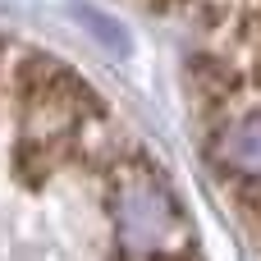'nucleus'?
Instances as JSON below:
<instances>
[{"label": "nucleus", "instance_id": "obj_3", "mask_svg": "<svg viewBox=\"0 0 261 261\" xmlns=\"http://www.w3.org/2000/svg\"><path fill=\"white\" fill-rule=\"evenodd\" d=\"M206 161L234 188V197L261 193V101H239L206 128Z\"/></svg>", "mask_w": 261, "mask_h": 261}, {"label": "nucleus", "instance_id": "obj_4", "mask_svg": "<svg viewBox=\"0 0 261 261\" xmlns=\"http://www.w3.org/2000/svg\"><path fill=\"white\" fill-rule=\"evenodd\" d=\"M0 83H5V64H0Z\"/></svg>", "mask_w": 261, "mask_h": 261}, {"label": "nucleus", "instance_id": "obj_1", "mask_svg": "<svg viewBox=\"0 0 261 261\" xmlns=\"http://www.w3.org/2000/svg\"><path fill=\"white\" fill-rule=\"evenodd\" d=\"M9 96L18 106V147H14V174L28 188H41L55 170L69 165L78 128L106 110L101 92L60 55L28 50L18 64H9Z\"/></svg>", "mask_w": 261, "mask_h": 261}, {"label": "nucleus", "instance_id": "obj_2", "mask_svg": "<svg viewBox=\"0 0 261 261\" xmlns=\"http://www.w3.org/2000/svg\"><path fill=\"white\" fill-rule=\"evenodd\" d=\"M106 211L119 261H197V229L151 156L133 151L106 170Z\"/></svg>", "mask_w": 261, "mask_h": 261}]
</instances>
